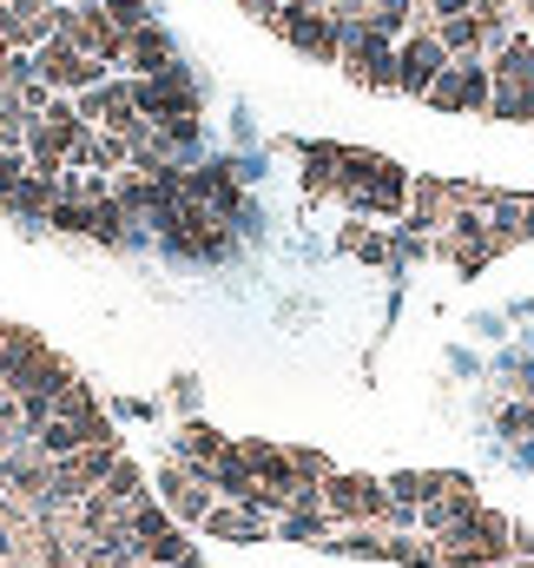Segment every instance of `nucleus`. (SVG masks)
Instances as JSON below:
<instances>
[{"label":"nucleus","mask_w":534,"mask_h":568,"mask_svg":"<svg viewBox=\"0 0 534 568\" xmlns=\"http://www.w3.org/2000/svg\"><path fill=\"white\" fill-rule=\"evenodd\" d=\"M324 516L337 523V529H350V523H363V529H397V503H390V489L377 483V476H357V469H337L330 483H324Z\"/></svg>","instance_id":"nucleus-1"},{"label":"nucleus","mask_w":534,"mask_h":568,"mask_svg":"<svg viewBox=\"0 0 534 568\" xmlns=\"http://www.w3.org/2000/svg\"><path fill=\"white\" fill-rule=\"evenodd\" d=\"M357 87H377V93H397V40H383L377 27H370V13L363 20H350L343 27V60H337Z\"/></svg>","instance_id":"nucleus-2"},{"label":"nucleus","mask_w":534,"mask_h":568,"mask_svg":"<svg viewBox=\"0 0 534 568\" xmlns=\"http://www.w3.org/2000/svg\"><path fill=\"white\" fill-rule=\"evenodd\" d=\"M33 73H40V87L47 93H60V100H80L86 87H100V80H113V67H100V60H86L73 40H47V47H33Z\"/></svg>","instance_id":"nucleus-3"},{"label":"nucleus","mask_w":534,"mask_h":568,"mask_svg":"<svg viewBox=\"0 0 534 568\" xmlns=\"http://www.w3.org/2000/svg\"><path fill=\"white\" fill-rule=\"evenodd\" d=\"M165 239V252H178V258H232V245H238V225H225L218 212H205V205H178V219L158 232Z\"/></svg>","instance_id":"nucleus-4"},{"label":"nucleus","mask_w":534,"mask_h":568,"mask_svg":"<svg viewBox=\"0 0 534 568\" xmlns=\"http://www.w3.org/2000/svg\"><path fill=\"white\" fill-rule=\"evenodd\" d=\"M449 73V47L435 40V27H409L397 40V93L429 100V87Z\"/></svg>","instance_id":"nucleus-5"},{"label":"nucleus","mask_w":534,"mask_h":568,"mask_svg":"<svg viewBox=\"0 0 534 568\" xmlns=\"http://www.w3.org/2000/svg\"><path fill=\"white\" fill-rule=\"evenodd\" d=\"M133 106L145 126H165V120H192L198 113V87L185 67H165L158 80H133Z\"/></svg>","instance_id":"nucleus-6"},{"label":"nucleus","mask_w":534,"mask_h":568,"mask_svg":"<svg viewBox=\"0 0 534 568\" xmlns=\"http://www.w3.org/2000/svg\"><path fill=\"white\" fill-rule=\"evenodd\" d=\"M489 93H495V73H489V60H449V73L429 87V106L489 120Z\"/></svg>","instance_id":"nucleus-7"},{"label":"nucleus","mask_w":534,"mask_h":568,"mask_svg":"<svg viewBox=\"0 0 534 568\" xmlns=\"http://www.w3.org/2000/svg\"><path fill=\"white\" fill-rule=\"evenodd\" d=\"M158 503H165V516H172V523H192V529H198V523L212 516V503H218V496H212V483H205L198 469L165 463V469H158Z\"/></svg>","instance_id":"nucleus-8"},{"label":"nucleus","mask_w":534,"mask_h":568,"mask_svg":"<svg viewBox=\"0 0 534 568\" xmlns=\"http://www.w3.org/2000/svg\"><path fill=\"white\" fill-rule=\"evenodd\" d=\"M198 529L212 542H265V536H277V523H270L265 509H251V503H212V516Z\"/></svg>","instance_id":"nucleus-9"},{"label":"nucleus","mask_w":534,"mask_h":568,"mask_svg":"<svg viewBox=\"0 0 534 568\" xmlns=\"http://www.w3.org/2000/svg\"><path fill=\"white\" fill-rule=\"evenodd\" d=\"M350 199H357L363 212H383V219H390V212H402V199H409V179H402V172L390 165V159H370Z\"/></svg>","instance_id":"nucleus-10"},{"label":"nucleus","mask_w":534,"mask_h":568,"mask_svg":"<svg viewBox=\"0 0 534 568\" xmlns=\"http://www.w3.org/2000/svg\"><path fill=\"white\" fill-rule=\"evenodd\" d=\"M449 225H455V232H449V245H442V252L455 258V272H482V265L502 252V239H495L482 219H449Z\"/></svg>","instance_id":"nucleus-11"},{"label":"nucleus","mask_w":534,"mask_h":568,"mask_svg":"<svg viewBox=\"0 0 534 568\" xmlns=\"http://www.w3.org/2000/svg\"><path fill=\"white\" fill-rule=\"evenodd\" d=\"M126 67H133V80H158L165 67H178L172 33H165V27H138L133 40H126Z\"/></svg>","instance_id":"nucleus-12"},{"label":"nucleus","mask_w":534,"mask_h":568,"mask_svg":"<svg viewBox=\"0 0 534 568\" xmlns=\"http://www.w3.org/2000/svg\"><path fill=\"white\" fill-rule=\"evenodd\" d=\"M172 449H178V463H185V469H198V476H205V469L225 456V436H218V429H205V424H185L178 436H172Z\"/></svg>","instance_id":"nucleus-13"},{"label":"nucleus","mask_w":534,"mask_h":568,"mask_svg":"<svg viewBox=\"0 0 534 568\" xmlns=\"http://www.w3.org/2000/svg\"><path fill=\"white\" fill-rule=\"evenodd\" d=\"M53 205H60V179H47V172H27L7 199V212H27V219H47Z\"/></svg>","instance_id":"nucleus-14"},{"label":"nucleus","mask_w":534,"mask_h":568,"mask_svg":"<svg viewBox=\"0 0 534 568\" xmlns=\"http://www.w3.org/2000/svg\"><path fill=\"white\" fill-rule=\"evenodd\" d=\"M330 529H337V523H330L324 509H284V516H277V536H284V542H310V549H324Z\"/></svg>","instance_id":"nucleus-15"},{"label":"nucleus","mask_w":534,"mask_h":568,"mask_svg":"<svg viewBox=\"0 0 534 568\" xmlns=\"http://www.w3.org/2000/svg\"><path fill=\"white\" fill-rule=\"evenodd\" d=\"M435 40L449 47V60H482V20H475V13L442 20V27H435Z\"/></svg>","instance_id":"nucleus-16"},{"label":"nucleus","mask_w":534,"mask_h":568,"mask_svg":"<svg viewBox=\"0 0 534 568\" xmlns=\"http://www.w3.org/2000/svg\"><path fill=\"white\" fill-rule=\"evenodd\" d=\"M100 489H106L120 509H133V503H145V469H138L133 456H120V463H113V476H106Z\"/></svg>","instance_id":"nucleus-17"},{"label":"nucleus","mask_w":534,"mask_h":568,"mask_svg":"<svg viewBox=\"0 0 534 568\" xmlns=\"http://www.w3.org/2000/svg\"><path fill=\"white\" fill-rule=\"evenodd\" d=\"M100 7H106V20H113L126 40H133L138 27H152V7H145V0H100Z\"/></svg>","instance_id":"nucleus-18"},{"label":"nucleus","mask_w":534,"mask_h":568,"mask_svg":"<svg viewBox=\"0 0 534 568\" xmlns=\"http://www.w3.org/2000/svg\"><path fill=\"white\" fill-rule=\"evenodd\" d=\"M290 469H297V483H330L337 476L324 449H290Z\"/></svg>","instance_id":"nucleus-19"},{"label":"nucleus","mask_w":534,"mask_h":568,"mask_svg":"<svg viewBox=\"0 0 534 568\" xmlns=\"http://www.w3.org/2000/svg\"><path fill=\"white\" fill-rule=\"evenodd\" d=\"M495 424H502V436H534V404H509Z\"/></svg>","instance_id":"nucleus-20"},{"label":"nucleus","mask_w":534,"mask_h":568,"mask_svg":"<svg viewBox=\"0 0 534 568\" xmlns=\"http://www.w3.org/2000/svg\"><path fill=\"white\" fill-rule=\"evenodd\" d=\"M462 13H475V0H429V20L442 27V20H462Z\"/></svg>","instance_id":"nucleus-21"},{"label":"nucleus","mask_w":534,"mask_h":568,"mask_svg":"<svg viewBox=\"0 0 534 568\" xmlns=\"http://www.w3.org/2000/svg\"><path fill=\"white\" fill-rule=\"evenodd\" d=\"M0 429H20V397L0 384Z\"/></svg>","instance_id":"nucleus-22"},{"label":"nucleus","mask_w":534,"mask_h":568,"mask_svg":"<svg viewBox=\"0 0 534 568\" xmlns=\"http://www.w3.org/2000/svg\"><path fill=\"white\" fill-rule=\"evenodd\" d=\"M13 443H27V429H0V456H7Z\"/></svg>","instance_id":"nucleus-23"},{"label":"nucleus","mask_w":534,"mask_h":568,"mask_svg":"<svg viewBox=\"0 0 534 568\" xmlns=\"http://www.w3.org/2000/svg\"><path fill=\"white\" fill-rule=\"evenodd\" d=\"M245 7H258V13H277V7H290V0H245Z\"/></svg>","instance_id":"nucleus-24"},{"label":"nucleus","mask_w":534,"mask_h":568,"mask_svg":"<svg viewBox=\"0 0 534 568\" xmlns=\"http://www.w3.org/2000/svg\"><path fill=\"white\" fill-rule=\"evenodd\" d=\"M80 568H106V556H93V549H86V556H80Z\"/></svg>","instance_id":"nucleus-25"},{"label":"nucleus","mask_w":534,"mask_h":568,"mask_svg":"<svg viewBox=\"0 0 534 568\" xmlns=\"http://www.w3.org/2000/svg\"><path fill=\"white\" fill-rule=\"evenodd\" d=\"M172 568H212V562L205 556H185V562H172Z\"/></svg>","instance_id":"nucleus-26"},{"label":"nucleus","mask_w":534,"mask_h":568,"mask_svg":"<svg viewBox=\"0 0 534 568\" xmlns=\"http://www.w3.org/2000/svg\"><path fill=\"white\" fill-rule=\"evenodd\" d=\"M310 7H317V13H330V7H337V0H310Z\"/></svg>","instance_id":"nucleus-27"},{"label":"nucleus","mask_w":534,"mask_h":568,"mask_svg":"<svg viewBox=\"0 0 534 568\" xmlns=\"http://www.w3.org/2000/svg\"><path fill=\"white\" fill-rule=\"evenodd\" d=\"M528 40H534V0H528Z\"/></svg>","instance_id":"nucleus-28"}]
</instances>
